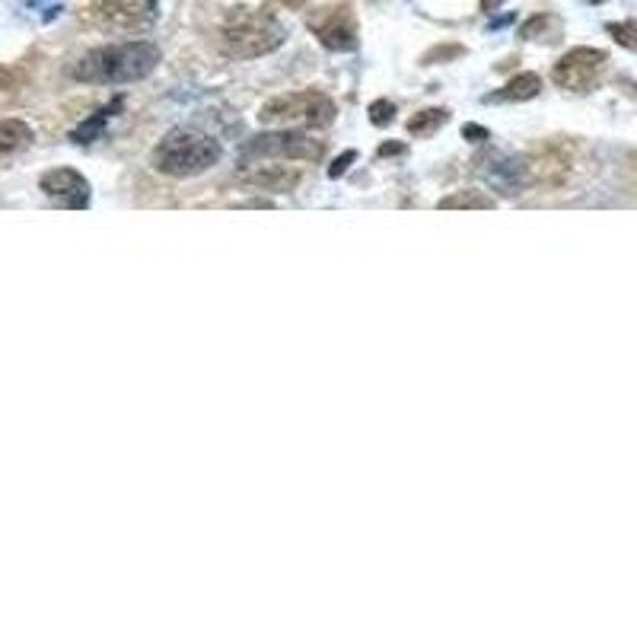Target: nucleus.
I'll list each match as a JSON object with an SVG mask.
<instances>
[{
  "label": "nucleus",
  "instance_id": "nucleus-1",
  "mask_svg": "<svg viewBox=\"0 0 637 637\" xmlns=\"http://www.w3.org/2000/svg\"><path fill=\"white\" fill-rule=\"evenodd\" d=\"M160 64V48L153 42H119L92 48L70 67V77L90 87H122L153 74Z\"/></svg>",
  "mask_w": 637,
  "mask_h": 637
},
{
  "label": "nucleus",
  "instance_id": "nucleus-2",
  "mask_svg": "<svg viewBox=\"0 0 637 637\" xmlns=\"http://www.w3.org/2000/svg\"><path fill=\"white\" fill-rule=\"evenodd\" d=\"M287 39L284 23L274 17L272 10H259V7H240L227 17L223 30H220V45L230 58H262L272 55L274 48H281Z\"/></svg>",
  "mask_w": 637,
  "mask_h": 637
},
{
  "label": "nucleus",
  "instance_id": "nucleus-3",
  "mask_svg": "<svg viewBox=\"0 0 637 637\" xmlns=\"http://www.w3.org/2000/svg\"><path fill=\"white\" fill-rule=\"evenodd\" d=\"M153 169H160L163 176L173 179H191L201 176L205 169H211L220 160V144L191 128H176L169 131L156 147H153Z\"/></svg>",
  "mask_w": 637,
  "mask_h": 637
},
{
  "label": "nucleus",
  "instance_id": "nucleus-4",
  "mask_svg": "<svg viewBox=\"0 0 637 637\" xmlns=\"http://www.w3.org/2000/svg\"><path fill=\"white\" fill-rule=\"evenodd\" d=\"M338 116L334 102L322 92H290V96H277L272 102L262 106L259 119L262 124H281V128H329Z\"/></svg>",
  "mask_w": 637,
  "mask_h": 637
},
{
  "label": "nucleus",
  "instance_id": "nucleus-5",
  "mask_svg": "<svg viewBox=\"0 0 637 637\" xmlns=\"http://www.w3.org/2000/svg\"><path fill=\"white\" fill-rule=\"evenodd\" d=\"M322 156V144L312 141L309 134L300 131H272V134H259L240 151L243 166H252L259 160H304V163H316Z\"/></svg>",
  "mask_w": 637,
  "mask_h": 637
},
{
  "label": "nucleus",
  "instance_id": "nucleus-6",
  "mask_svg": "<svg viewBox=\"0 0 637 637\" xmlns=\"http://www.w3.org/2000/svg\"><path fill=\"white\" fill-rule=\"evenodd\" d=\"M96 23L109 32H144L160 17V0H92Z\"/></svg>",
  "mask_w": 637,
  "mask_h": 637
},
{
  "label": "nucleus",
  "instance_id": "nucleus-7",
  "mask_svg": "<svg viewBox=\"0 0 637 637\" xmlns=\"http://www.w3.org/2000/svg\"><path fill=\"white\" fill-rule=\"evenodd\" d=\"M606 52L603 48H571L561 62L554 64L551 77L561 90L586 92L606 67Z\"/></svg>",
  "mask_w": 637,
  "mask_h": 637
},
{
  "label": "nucleus",
  "instance_id": "nucleus-8",
  "mask_svg": "<svg viewBox=\"0 0 637 637\" xmlns=\"http://www.w3.org/2000/svg\"><path fill=\"white\" fill-rule=\"evenodd\" d=\"M39 188L45 191V198H52L62 208H74V211L90 208V183L77 169H52L39 179Z\"/></svg>",
  "mask_w": 637,
  "mask_h": 637
},
{
  "label": "nucleus",
  "instance_id": "nucleus-9",
  "mask_svg": "<svg viewBox=\"0 0 637 637\" xmlns=\"http://www.w3.org/2000/svg\"><path fill=\"white\" fill-rule=\"evenodd\" d=\"M309 30L322 39L326 48L332 52H354L358 48V32L351 26V17L344 10H319V17L309 20Z\"/></svg>",
  "mask_w": 637,
  "mask_h": 637
},
{
  "label": "nucleus",
  "instance_id": "nucleus-10",
  "mask_svg": "<svg viewBox=\"0 0 637 637\" xmlns=\"http://www.w3.org/2000/svg\"><path fill=\"white\" fill-rule=\"evenodd\" d=\"M240 183L252 191H274V195H284V191H294L300 183V173L294 169H284V166H245L240 173Z\"/></svg>",
  "mask_w": 637,
  "mask_h": 637
},
{
  "label": "nucleus",
  "instance_id": "nucleus-11",
  "mask_svg": "<svg viewBox=\"0 0 637 637\" xmlns=\"http://www.w3.org/2000/svg\"><path fill=\"white\" fill-rule=\"evenodd\" d=\"M542 92V77L539 74H519L507 87L494 96H485V102H526Z\"/></svg>",
  "mask_w": 637,
  "mask_h": 637
},
{
  "label": "nucleus",
  "instance_id": "nucleus-12",
  "mask_svg": "<svg viewBox=\"0 0 637 637\" xmlns=\"http://www.w3.org/2000/svg\"><path fill=\"white\" fill-rule=\"evenodd\" d=\"M122 106H124V99L122 96H116L109 106H102L99 112H92V119H87L80 128H74V131H70V141H74V144H92V141L102 134V128L109 124V119H112Z\"/></svg>",
  "mask_w": 637,
  "mask_h": 637
},
{
  "label": "nucleus",
  "instance_id": "nucleus-13",
  "mask_svg": "<svg viewBox=\"0 0 637 637\" xmlns=\"http://www.w3.org/2000/svg\"><path fill=\"white\" fill-rule=\"evenodd\" d=\"M32 141V128L20 119H3L0 122V156L3 153L23 151Z\"/></svg>",
  "mask_w": 637,
  "mask_h": 637
},
{
  "label": "nucleus",
  "instance_id": "nucleus-14",
  "mask_svg": "<svg viewBox=\"0 0 637 637\" xmlns=\"http://www.w3.org/2000/svg\"><path fill=\"white\" fill-rule=\"evenodd\" d=\"M440 208L443 211H491L494 201L482 191H455V195L440 201Z\"/></svg>",
  "mask_w": 637,
  "mask_h": 637
},
{
  "label": "nucleus",
  "instance_id": "nucleus-15",
  "mask_svg": "<svg viewBox=\"0 0 637 637\" xmlns=\"http://www.w3.org/2000/svg\"><path fill=\"white\" fill-rule=\"evenodd\" d=\"M558 32H561V23L551 17V13H539V17H532L523 30H519V35L523 39H546V42H558Z\"/></svg>",
  "mask_w": 637,
  "mask_h": 637
},
{
  "label": "nucleus",
  "instance_id": "nucleus-16",
  "mask_svg": "<svg viewBox=\"0 0 637 637\" xmlns=\"http://www.w3.org/2000/svg\"><path fill=\"white\" fill-rule=\"evenodd\" d=\"M443 122H447V112H443V109H425V112H418V116L408 122V134H411V138H427V134H433Z\"/></svg>",
  "mask_w": 637,
  "mask_h": 637
},
{
  "label": "nucleus",
  "instance_id": "nucleus-17",
  "mask_svg": "<svg viewBox=\"0 0 637 637\" xmlns=\"http://www.w3.org/2000/svg\"><path fill=\"white\" fill-rule=\"evenodd\" d=\"M608 35H612L618 45H625V48L637 52V20H628V23H608Z\"/></svg>",
  "mask_w": 637,
  "mask_h": 637
},
{
  "label": "nucleus",
  "instance_id": "nucleus-18",
  "mask_svg": "<svg viewBox=\"0 0 637 637\" xmlns=\"http://www.w3.org/2000/svg\"><path fill=\"white\" fill-rule=\"evenodd\" d=\"M395 119V106L389 99H376L373 106H370V122L376 124V128H386V124Z\"/></svg>",
  "mask_w": 637,
  "mask_h": 637
},
{
  "label": "nucleus",
  "instance_id": "nucleus-19",
  "mask_svg": "<svg viewBox=\"0 0 637 637\" xmlns=\"http://www.w3.org/2000/svg\"><path fill=\"white\" fill-rule=\"evenodd\" d=\"M354 160H358V153H354V151H344V153H341V156H338V160H334V163H332V169H329V176H332V179H338V176H344V173H348V166H351Z\"/></svg>",
  "mask_w": 637,
  "mask_h": 637
},
{
  "label": "nucleus",
  "instance_id": "nucleus-20",
  "mask_svg": "<svg viewBox=\"0 0 637 637\" xmlns=\"http://www.w3.org/2000/svg\"><path fill=\"white\" fill-rule=\"evenodd\" d=\"M462 138H465V141H487L491 134H487V128H482V124H465V128H462Z\"/></svg>",
  "mask_w": 637,
  "mask_h": 637
},
{
  "label": "nucleus",
  "instance_id": "nucleus-21",
  "mask_svg": "<svg viewBox=\"0 0 637 637\" xmlns=\"http://www.w3.org/2000/svg\"><path fill=\"white\" fill-rule=\"evenodd\" d=\"M398 153H405L402 144H383V147H380V156H398Z\"/></svg>",
  "mask_w": 637,
  "mask_h": 637
},
{
  "label": "nucleus",
  "instance_id": "nucleus-22",
  "mask_svg": "<svg viewBox=\"0 0 637 637\" xmlns=\"http://www.w3.org/2000/svg\"><path fill=\"white\" fill-rule=\"evenodd\" d=\"M501 3H504V0H482V10H497V7H501Z\"/></svg>",
  "mask_w": 637,
  "mask_h": 637
},
{
  "label": "nucleus",
  "instance_id": "nucleus-23",
  "mask_svg": "<svg viewBox=\"0 0 637 637\" xmlns=\"http://www.w3.org/2000/svg\"><path fill=\"white\" fill-rule=\"evenodd\" d=\"M590 3H603V0H590Z\"/></svg>",
  "mask_w": 637,
  "mask_h": 637
}]
</instances>
